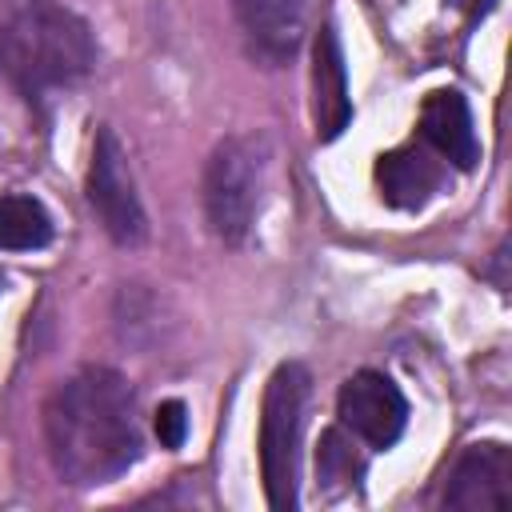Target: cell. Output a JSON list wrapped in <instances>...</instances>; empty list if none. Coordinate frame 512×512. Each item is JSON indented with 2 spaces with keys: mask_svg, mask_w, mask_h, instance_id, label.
<instances>
[{
  "mask_svg": "<svg viewBox=\"0 0 512 512\" xmlns=\"http://www.w3.org/2000/svg\"><path fill=\"white\" fill-rule=\"evenodd\" d=\"M52 468L68 484H108L140 456L136 396L112 368H80L44 404Z\"/></svg>",
  "mask_w": 512,
  "mask_h": 512,
  "instance_id": "obj_1",
  "label": "cell"
},
{
  "mask_svg": "<svg viewBox=\"0 0 512 512\" xmlns=\"http://www.w3.org/2000/svg\"><path fill=\"white\" fill-rule=\"evenodd\" d=\"M96 64V40L84 16L56 0L20 4L0 28V76L28 100L84 80Z\"/></svg>",
  "mask_w": 512,
  "mask_h": 512,
  "instance_id": "obj_2",
  "label": "cell"
},
{
  "mask_svg": "<svg viewBox=\"0 0 512 512\" xmlns=\"http://www.w3.org/2000/svg\"><path fill=\"white\" fill-rule=\"evenodd\" d=\"M308 368L288 360L268 376L264 408H260V476L264 496L276 512H292L300 504V440H304V408H308Z\"/></svg>",
  "mask_w": 512,
  "mask_h": 512,
  "instance_id": "obj_3",
  "label": "cell"
},
{
  "mask_svg": "<svg viewBox=\"0 0 512 512\" xmlns=\"http://www.w3.org/2000/svg\"><path fill=\"white\" fill-rule=\"evenodd\" d=\"M268 172V140L260 132L224 136L204 164V216L212 236L240 244L260 212Z\"/></svg>",
  "mask_w": 512,
  "mask_h": 512,
  "instance_id": "obj_4",
  "label": "cell"
},
{
  "mask_svg": "<svg viewBox=\"0 0 512 512\" xmlns=\"http://www.w3.org/2000/svg\"><path fill=\"white\" fill-rule=\"evenodd\" d=\"M88 204L100 220V228L116 244H140L148 236V216L136 196V180L128 168V152L116 140L112 128H100L92 140V164H88Z\"/></svg>",
  "mask_w": 512,
  "mask_h": 512,
  "instance_id": "obj_5",
  "label": "cell"
},
{
  "mask_svg": "<svg viewBox=\"0 0 512 512\" xmlns=\"http://www.w3.org/2000/svg\"><path fill=\"white\" fill-rule=\"evenodd\" d=\"M336 416L368 448H392L400 440L404 424H408V404L384 372L364 368V372H356L340 384Z\"/></svg>",
  "mask_w": 512,
  "mask_h": 512,
  "instance_id": "obj_6",
  "label": "cell"
},
{
  "mask_svg": "<svg viewBox=\"0 0 512 512\" xmlns=\"http://www.w3.org/2000/svg\"><path fill=\"white\" fill-rule=\"evenodd\" d=\"M508 480H512V452L504 444H472L456 460L444 508L456 512H504L508 508Z\"/></svg>",
  "mask_w": 512,
  "mask_h": 512,
  "instance_id": "obj_7",
  "label": "cell"
},
{
  "mask_svg": "<svg viewBox=\"0 0 512 512\" xmlns=\"http://www.w3.org/2000/svg\"><path fill=\"white\" fill-rule=\"evenodd\" d=\"M352 120V100H348V68H344V48L336 28H320L312 44V124L316 136L328 144L336 140Z\"/></svg>",
  "mask_w": 512,
  "mask_h": 512,
  "instance_id": "obj_8",
  "label": "cell"
},
{
  "mask_svg": "<svg viewBox=\"0 0 512 512\" xmlns=\"http://www.w3.org/2000/svg\"><path fill=\"white\" fill-rule=\"evenodd\" d=\"M420 136H424L428 148H436L460 172L476 168V160H480V140H476V128H472V112H468V100L456 88H436V92L424 96Z\"/></svg>",
  "mask_w": 512,
  "mask_h": 512,
  "instance_id": "obj_9",
  "label": "cell"
},
{
  "mask_svg": "<svg viewBox=\"0 0 512 512\" xmlns=\"http://www.w3.org/2000/svg\"><path fill=\"white\" fill-rule=\"evenodd\" d=\"M376 180H380V192L392 208H424L432 200V192L440 188L444 172L424 148L404 144V148H392L380 156Z\"/></svg>",
  "mask_w": 512,
  "mask_h": 512,
  "instance_id": "obj_10",
  "label": "cell"
},
{
  "mask_svg": "<svg viewBox=\"0 0 512 512\" xmlns=\"http://www.w3.org/2000/svg\"><path fill=\"white\" fill-rule=\"evenodd\" d=\"M236 12L260 56H292L300 40V0H236Z\"/></svg>",
  "mask_w": 512,
  "mask_h": 512,
  "instance_id": "obj_11",
  "label": "cell"
},
{
  "mask_svg": "<svg viewBox=\"0 0 512 512\" xmlns=\"http://www.w3.org/2000/svg\"><path fill=\"white\" fill-rule=\"evenodd\" d=\"M48 240H52V216L36 196L12 192L0 200V248L28 252V248H44Z\"/></svg>",
  "mask_w": 512,
  "mask_h": 512,
  "instance_id": "obj_12",
  "label": "cell"
},
{
  "mask_svg": "<svg viewBox=\"0 0 512 512\" xmlns=\"http://www.w3.org/2000/svg\"><path fill=\"white\" fill-rule=\"evenodd\" d=\"M316 472H320V480H356L364 472V464L352 456V440L340 428H332V432L320 436Z\"/></svg>",
  "mask_w": 512,
  "mask_h": 512,
  "instance_id": "obj_13",
  "label": "cell"
},
{
  "mask_svg": "<svg viewBox=\"0 0 512 512\" xmlns=\"http://www.w3.org/2000/svg\"><path fill=\"white\" fill-rule=\"evenodd\" d=\"M152 424H156V436H160L164 448H180L184 436H188V412H184L180 400H164L156 408V420Z\"/></svg>",
  "mask_w": 512,
  "mask_h": 512,
  "instance_id": "obj_14",
  "label": "cell"
},
{
  "mask_svg": "<svg viewBox=\"0 0 512 512\" xmlns=\"http://www.w3.org/2000/svg\"><path fill=\"white\" fill-rule=\"evenodd\" d=\"M452 4H460V8H468V20H476V16H484V12L492 8V0H452Z\"/></svg>",
  "mask_w": 512,
  "mask_h": 512,
  "instance_id": "obj_15",
  "label": "cell"
},
{
  "mask_svg": "<svg viewBox=\"0 0 512 512\" xmlns=\"http://www.w3.org/2000/svg\"><path fill=\"white\" fill-rule=\"evenodd\" d=\"M0 288H4V276H0Z\"/></svg>",
  "mask_w": 512,
  "mask_h": 512,
  "instance_id": "obj_16",
  "label": "cell"
}]
</instances>
